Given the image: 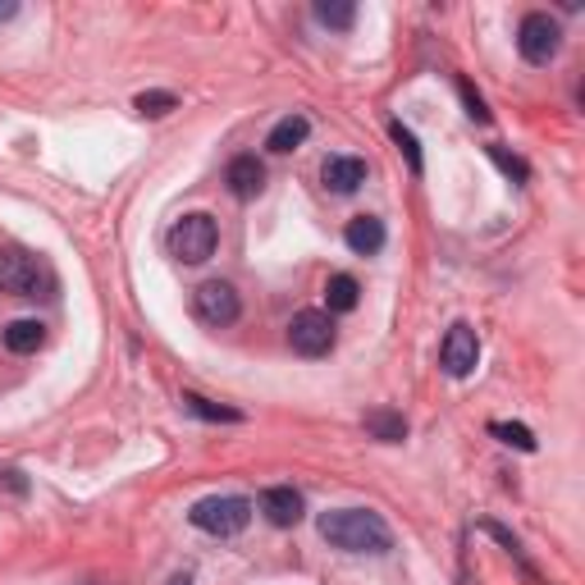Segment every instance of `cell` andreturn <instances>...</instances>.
<instances>
[{
    "instance_id": "obj_1",
    "label": "cell",
    "mask_w": 585,
    "mask_h": 585,
    "mask_svg": "<svg viewBox=\"0 0 585 585\" xmlns=\"http://www.w3.org/2000/svg\"><path fill=\"white\" fill-rule=\"evenodd\" d=\"M316 526L343 554H389V545H394L384 517L371 508H334V512H325Z\"/></svg>"
},
{
    "instance_id": "obj_2",
    "label": "cell",
    "mask_w": 585,
    "mask_h": 585,
    "mask_svg": "<svg viewBox=\"0 0 585 585\" xmlns=\"http://www.w3.org/2000/svg\"><path fill=\"white\" fill-rule=\"evenodd\" d=\"M0 293L10 297H51L55 293V275L51 266L33 252H0Z\"/></svg>"
},
{
    "instance_id": "obj_3",
    "label": "cell",
    "mask_w": 585,
    "mask_h": 585,
    "mask_svg": "<svg viewBox=\"0 0 585 585\" xmlns=\"http://www.w3.org/2000/svg\"><path fill=\"white\" fill-rule=\"evenodd\" d=\"M188 522L198 531H206V535H215V539H229V535L247 531L252 504L247 498H238V494H211V498H202V504H192Z\"/></svg>"
},
{
    "instance_id": "obj_4",
    "label": "cell",
    "mask_w": 585,
    "mask_h": 585,
    "mask_svg": "<svg viewBox=\"0 0 585 585\" xmlns=\"http://www.w3.org/2000/svg\"><path fill=\"white\" fill-rule=\"evenodd\" d=\"M165 243H169V252H175L183 266H202V262H211L215 243H220V229H215V220L206 211H192V215H183L175 229H169Z\"/></svg>"
},
{
    "instance_id": "obj_5",
    "label": "cell",
    "mask_w": 585,
    "mask_h": 585,
    "mask_svg": "<svg viewBox=\"0 0 585 585\" xmlns=\"http://www.w3.org/2000/svg\"><path fill=\"white\" fill-rule=\"evenodd\" d=\"M562 47V28H558V18L549 14H526L522 18V28H517V51H522L526 64H549Z\"/></svg>"
},
{
    "instance_id": "obj_6",
    "label": "cell",
    "mask_w": 585,
    "mask_h": 585,
    "mask_svg": "<svg viewBox=\"0 0 585 585\" xmlns=\"http://www.w3.org/2000/svg\"><path fill=\"white\" fill-rule=\"evenodd\" d=\"M289 343L297 357H325L334 348V316L330 311H297L289 325Z\"/></svg>"
},
{
    "instance_id": "obj_7",
    "label": "cell",
    "mask_w": 585,
    "mask_h": 585,
    "mask_svg": "<svg viewBox=\"0 0 585 585\" xmlns=\"http://www.w3.org/2000/svg\"><path fill=\"white\" fill-rule=\"evenodd\" d=\"M192 311H198V320L225 330V325H233L238 316H243V302H238L233 284H225V279H206V284L192 293Z\"/></svg>"
},
{
    "instance_id": "obj_8",
    "label": "cell",
    "mask_w": 585,
    "mask_h": 585,
    "mask_svg": "<svg viewBox=\"0 0 585 585\" xmlns=\"http://www.w3.org/2000/svg\"><path fill=\"white\" fill-rule=\"evenodd\" d=\"M475 361H481V339H475V330L467 320H458L440 343V366L453 380H467L475 371Z\"/></svg>"
},
{
    "instance_id": "obj_9",
    "label": "cell",
    "mask_w": 585,
    "mask_h": 585,
    "mask_svg": "<svg viewBox=\"0 0 585 585\" xmlns=\"http://www.w3.org/2000/svg\"><path fill=\"white\" fill-rule=\"evenodd\" d=\"M262 512H266V522L279 526V531H289L302 522V494L293 485H270L262 494Z\"/></svg>"
},
{
    "instance_id": "obj_10",
    "label": "cell",
    "mask_w": 585,
    "mask_h": 585,
    "mask_svg": "<svg viewBox=\"0 0 585 585\" xmlns=\"http://www.w3.org/2000/svg\"><path fill=\"white\" fill-rule=\"evenodd\" d=\"M320 179L330 192H339V198H348V192H357L366 183V161L361 156H330L320 169Z\"/></svg>"
},
{
    "instance_id": "obj_11",
    "label": "cell",
    "mask_w": 585,
    "mask_h": 585,
    "mask_svg": "<svg viewBox=\"0 0 585 585\" xmlns=\"http://www.w3.org/2000/svg\"><path fill=\"white\" fill-rule=\"evenodd\" d=\"M225 179H229V192H233L238 202H252L256 192L266 188V165L256 161V156H233V161H229V175H225Z\"/></svg>"
},
{
    "instance_id": "obj_12",
    "label": "cell",
    "mask_w": 585,
    "mask_h": 585,
    "mask_svg": "<svg viewBox=\"0 0 585 585\" xmlns=\"http://www.w3.org/2000/svg\"><path fill=\"white\" fill-rule=\"evenodd\" d=\"M384 225L376 220V215H357V220H348V229H343V243H348L357 256H376L384 247Z\"/></svg>"
},
{
    "instance_id": "obj_13",
    "label": "cell",
    "mask_w": 585,
    "mask_h": 585,
    "mask_svg": "<svg viewBox=\"0 0 585 585\" xmlns=\"http://www.w3.org/2000/svg\"><path fill=\"white\" fill-rule=\"evenodd\" d=\"M0 339H5V348H10V353L24 357V353H37L41 343H47V325H41V320H10Z\"/></svg>"
},
{
    "instance_id": "obj_14",
    "label": "cell",
    "mask_w": 585,
    "mask_h": 585,
    "mask_svg": "<svg viewBox=\"0 0 585 585\" xmlns=\"http://www.w3.org/2000/svg\"><path fill=\"white\" fill-rule=\"evenodd\" d=\"M366 430H371L380 444H403L407 440V421H403V411H394V407L366 411Z\"/></svg>"
},
{
    "instance_id": "obj_15",
    "label": "cell",
    "mask_w": 585,
    "mask_h": 585,
    "mask_svg": "<svg viewBox=\"0 0 585 585\" xmlns=\"http://www.w3.org/2000/svg\"><path fill=\"white\" fill-rule=\"evenodd\" d=\"M307 133H311V124L302 119V115H284L275 128H270V138H266V147L275 151V156H284V151H293V147H302L307 142Z\"/></svg>"
},
{
    "instance_id": "obj_16",
    "label": "cell",
    "mask_w": 585,
    "mask_h": 585,
    "mask_svg": "<svg viewBox=\"0 0 585 585\" xmlns=\"http://www.w3.org/2000/svg\"><path fill=\"white\" fill-rule=\"evenodd\" d=\"M325 302H330V316L339 311H357V302H361V289H357V279L353 275H334L330 284H325Z\"/></svg>"
},
{
    "instance_id": "obj_17",
    "label": "cell",
    "mask_w": 585,
    "mask_h": 585,
    "mask_svg": "<svg viewBox=\"0 0 585 585\" xmlns=\"http://www.w3.org/2000/svg\"><path fill=\"white\" fill-rule=\"evenodd\" d=\"M316 18L325 28H353L357 24V5H348V0H316Z\"/></svg>"
},
{
    "instance_id": "obj_18",
    "label": "cell",
    "mask_w": 585,
    "mask_h": 585,
    "mask_svg": "<svg viewBox=\"0 0 585 585\" xmlns=\"http://www.w3.org/2000/svg\"><path fill=\"white\" fill-rule=\"evenodd\" d=\"M183 407L192 411V417H202V421H225V425H233V421H243L233 407H215V403H206L202 394H183Z\"/></svg>"
},
{
    "instance_id": "obj_19",
    "label": "cell",
    "mask_w": 585,
    "mask_h": 585,
    "mask_svg": "<svg viewBox=\"0 0 585 585\" xmlns=\"http://www.w3.org/2000/svg\"><path fill=\"white\" fill-rule=\"evenodd\" d=\"M133 105H138V115H147V119H161V115L175 111L179 97H175V92H142Z\"/></svg>"
},
{
    "instance_id": "obj_20",
    "label": "cell",
    "mask_w": 585,
    "mask_h": 585,
    "mask_svg": "<svg viewBox=\"0 0 585 585\" xmlns=\"http://www.w3.org/2000/svg\"><path fill=\"white\" fill-rule=\"evenodd\" d=\"M489 435H498L504 444L522 448V453H535V435H531L526 425H512V421H494V425H489Z\"/></svg>"
},
{
    "instance_id": "obj_21",
    "label": "cell",
    "mask_w": 585,
    "mask_h": 585,
    "mask_svg": "<svg viewBox=\"0 0 585 585\" xmlns=\"http://www.w3.org/2000/svg\"><path fill=\"white\" fill-rule=\"evenodd\" d=\"M389 133H394L398 151H403V156H407V165H411V175H421V147H417V138H411V128L394 124V128H389Z\"/></svg>"
},
{
    "instance_id": "obj_22",
    "label": "cell",
    "mask_w": 585,
    "mask_h": 585,
    "mask_svg": "<svg viewBox=\"0 0 585 585\" xmlns=\"http://www.w3.org/2000/svg\"><path fill=\"white\" fill-rule=\"evenodd\" d=\"M458 92H462V105H467V115H471L475 124H489V105H485V97H481V92H475V88H471V82H467V78L458 82Z\"/></svg>"
},
{
    "instance_id": "obj_23",
    "label": "cell",
    "mask_w": 585,
    "mask_h": 585,
    "mask_svg": "<svg viewBox=\"0 0 585 585\" xmlns=\"http://www.w3.org/2000/svg\"><path fill=\"white\" fill-rule=\"evenodd\" d=\"M489 156H494V165H498V169H504V175H508V179H517V183H526V175H531V169H526V161H517V156H508V151H504V147H489Z\"/></svg>"
},
{
    "instance_id": "obj_24",
    "label": "cell",
    "mask_w": 585,
    "mask_h": 585,
    "mask_svg": "<svg viewBox=\"0 0 585 585\" xmlns=\"http://www.w3.org/2000/svg\"><path fill=\"white\" fill-rule=\"evenodd\" d=\"M0 489H10L14 498H24V494H28V481H24V471L5 467V471H0Z\"/></svg>"
},
{
    "instance_id": "obj_25",
    "label": "cell",
    "mask_w": 585,
    "mask_h": 585,
    "mask_svg": "<svg viewBox=\"0 0 585 585\" xmlns=\"http://www.w3.org/2000/svg\"><path fill=\"white\" fill-rule=\"evenodd\" d=\"M18 14V5H0V18H14Z\"/></svg>"
},
{
    "instance_id": "obj_26",
    "label": "cell",
    "mask_w": 585,
    "mask_h": 585,
    "mask_svg": "<svg viewBox=\"0 0 585 585\" xmlns=\"http://www.w3.org/2000/svg\"><path fill=\"white\" fill-rule=\"evenodd\" d=\"M169 585H192V581H188V576H175V581H169Z\"/></svg>"
}]
</instances>
